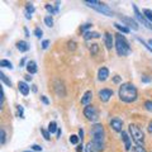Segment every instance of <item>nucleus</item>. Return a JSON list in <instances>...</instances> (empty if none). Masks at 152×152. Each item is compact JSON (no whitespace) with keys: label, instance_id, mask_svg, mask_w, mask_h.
Listing matches in <instances>:
<instances>
[{"label":"nucleus","instance_id":"f257e3e1","mask_svg":"<svg viewBox=\"0 0 152 152\" xmlns=\"http://www.w3.org/2000/svg\"><path fill=\"white\" fill-rule=\"evenodd\" d=\"M90 136H91V143L97 148L98 152H102L105 148V132L104 127L100 123H95L90 128Z\"/></svg>","mask_w":152,"mask_h":152},{"label":"nucleus","instance_id":"f03ea898","mask_svg":"<svg viewBox=\"0 0 152 152\" xmlns=\"http://www.w3.org/2000/svg\"><path fill=\"white\" fill-rule=\"evenodd\" d=\"M118 97L122 102L124 103H133L138 98V91L132 82H124L119 86L118 90Z\"/></svg>","mask_w":152,"mask_h":152},{"label":"nucleus","instance_id":"7ed1b4c3","mask_svg":"<svg viewBox=\"0 0 152 152\" xmlns=\"http://www.w3.org/2000/svg\"><path fill=\"white\" fill-rule=\"evenodd\" d=\"M115 37V51H117L118 56H127L131 52V46L128 41L126 39L124 36H122V33H117L114 36Z\"/></svg>","mask_w":152,"mask_h":152},{"label":"nucleus","instance_id":"20e7f679","mask_svg":"<svg viewBox=\"0 0 152 152\" xmlns=\"http://www.w3.org/2000/svg\"><path fill=\"white\" fill-rule=\"evenodd\" d=\"M128 129H129L131 137L136 142V145H138V146H143V145H145V134H143V132H142L141 128H139V126H137V124H129Z\"/></svg>","mask_w":152,"mask_h":152},{"label":"nucleus","instance_id":"39448f33","mask_svg":"<svg viewBox=\"0 0 152 152\" xmlns=\"http://www.w3.org/2000/svg\"><path fill=\"white\" fill-rule=\"evenodd\" d=\"M85 4L89 8H93V9H95L97 11H99V13H102L104 15H107V17H113V11H112L109 8H108V5H105V4L103 3H99V1H95V0H90V1H85Z\"/></svg>","mask_w":152,"mask_h":152},{"label":"nucleus","instance_id":"423d86ee","mask_svg":"<svg viewBox=\"0 0 152 152\" xmlns=\"http://www.w3.org/2000/svg\"><path fill=\"white\" fill-rule=\"evenodd\" d=\"M84 115H85V118L87 119V121L97 122L99 119V110L97 109V107L89 104V105H86L85 108H84Z\"/></svg>","mask_w":152,"mask_h":152},{"label":"nucleus","instance_id":"0eeeda50","mask_svg":"<svg viewBox=\"0 0 152 152\" xmlns=\"http://www.w3.org/2000/svg\"><path fill=\"white\" fill-rule=\"evenodd\" d=\"M133 10H134V14H136V18L138 19L139 22L142 23L143 26H146V28H148V29H152V23H150L148 21H147V18L143 15L141 11L138 10V8H137V5H134L133 4Z\"/></svg>","mask_w":152,"mask_h":152},{"label":"nucleus","instance_id":"6e6552de","mask_svg":"<svg viewBox=\"0 0 152 152\" xmlns=\"http://www.w3.org/2000/svg\"><path fill=\"white\" fill-rule=\"evenodd\" d=\"M53 87H55V91L57 93L58 97L63 98L66 95V89H65V85H63L62 81H60V80H55L53 81Z\"/></svg>","mask_w":152,"mask_h":152},{"label":"nucleus","instance_id":"1a4fd4ad","mask_svg":"<svg viewBox=\"0 0 152 152\" xmlns=\"http://www.w3.org/2000/svg\"><path fill=\"white\" fill-rule=\"evenodd\" d=\"M110 124V128L113 129L114 132H119V133H122V129H123V121L119 118H113L112 121L109 122Z\"/></svg>","mask_w":152,"mask_h":152},{"label":"nucleus","instance_id":"9d476101","mask_svg":"<svg viewBox=\"0 0 152 152\" xmlns=\"http://www.w3.org/2000/svg\"><path fill=\"white\" fill-rule=\"evenodd\" d=\"M98 95H99L100 102L107 103L112 97H113V90H110V89H102V90H99Z\"/></svg>","mask_w":152,"mask_h":152},{"label":"nucleus","instance_id":"9b49d317","mask_svg":"<svg viewBox=\"0 0 152 152\" xmlns=\"http://www.w3.org/2000/svg\"><path fill=\"white\" fill-rule=\"evenodd\" d=\"M121 21L124 23L126 26H128V27H131L132 29H134V31H138V24H137V22L134 21V19H132V18H128V17H122L121 15Z\"/></svg>","mask_w":152,"mask_h":152},{"label":"nucleus","instance_id":"f8f14e48","mask_svg":"<svg viewBox=\"0 0 152 152\" xmlns=\"http://www.w3.org/2000/svg\"><path fill=\"white\" fill-rule=\"evenodd\" d=\"M121 137H122V141L124 142V150H126V151H131L132 141H131V137L128 136V133H127V132H122V133H121Z\"/></svg>","mask_w":152,"mask_h":152},{"label":"nucleus","instance_id":"ddd939ff","mask_svg":"<svg viewBox=\"0 0 152 152\" xmlns=\"http://www.w3.org/2000/svg\"><path fill=\"white\" fill-rule=\"evenodd\" d=\"M108 76H109V70L107 69V67H100L98 71V79L99 81H105L108 79Z\"/></svg>","mask_w":152,"mask_h":152},{"label":"nucleus","instance_id":"4468645a","mask_svg":"<svg viewBox=\"0 0 152 152\" xmlns=\"http://www.w3.org/2000/svg\"><path fill=\"white\" fill-rule=\"evenodd\" d=\"M104 42H105V46L108 50L113 48V34H110L109 32H105L104 33Z\"/></svg>","mask_w":152,"mask_h":152},{"label":"nucleus","instance_id":"2eb2a0df","mask_svg":"<svg viewBox=\"0 0 152 152\" xmlns=\"http://www.w3.org/2000/svg\"><path fill=\"white\" fill-rule=\"evenodd\" d=\"M91 99H93V91L91 90H87L85 91V94L82 95V98H81V104H84V105H89L90 102H91Z\"/></svg>","mask_w":152,"mask_h":152},{"label":"nucleus","instance_id":"dca6fc26","mask_svg":"<svg viewBox=\"0 0 152 152\" xmlns=\"http://www.w3.org/2000/svg\"><path fill=\"white\" fill-rule=\"evenodd\" d=\"M18 89L24 97H27V95L29 94V86H28V84L26 81H19L18 82Z\"/></svg>","mask_w":152,"mask_h":152},{"label":"nucleus","instance_id":"f3484780","mask_svg":"<svg viewBox=\"0 0 152 152\" xmlns=\"http://www.w3.org/2000/svg\"><path fill=\"white\" fill-rule=\"evenodd\" d=\"M27 71H28V74L29 75H33V74H36L37 72V63H36L34 61H28L27 62Z\"/></svg>","mask_w":152,"mask_h":152},{"label":"nucleus","instance_id":"a211bd4d","mask_svg":"<svg viewBox=\"0 0 152 152\" xmlns=\"http://www.w3.org/2000/svg\"><path fill=\"white\" fill-rule=\"evenodd\" d=\"M17 48L21 52H27L29 50V45L26 41H19V42H17Z\"/></svg>","mask_w":152,"mask_h":152},{"label":"nucleus","instance_id":"6ab92c4d","mask_svg":"<svg viewBox=\"0 0 152 152\" xmlns=\"http://www.w3.org/2000/svg\"><path fill=\"white\" fill-rule=\"evenodd\" d=\"M99 37H100V34L98 32H85L84 33V39L85 41H89L91 38H99Z\"/></svg>","mask_w":152,"mask_h":152},{"label":"nucleus","instance_id":"aec40b11","mask_svg":"<svg viewBox=\"0 0 152 152\" xmlns=\"http://www.w3.org/2000/svg\"><path fill=\"white\" fill-rule=\"evenodd\" d=\"M34 6L32 5V4H27V6H26V18L27 19H31L32 18V14L34 13Z\"/></svg>","mask_w":152,"mask_h":152},{"label":"nucleus","instance_id":"412c9836","mask_svg":"<svg viewBox=\"0 0 152 152\" xmlns=\"http://www.w3.org/2000/svg\"><path fill=\"white\" fill-rule=\"evenodd\" d=\"M57 131H58V127H57V123L56 122H50V124H48V132L52 134V133H57Z\"/></svg>","mask_w":152,"mask_h":152},{"label":"nucleus","instance_id":"4be33fe9","mask_svg":"<svg viewBox=\"0 0 152 152\" xmlns=\"http://www.w3.org/2000/svg\"><path fill=\"white\" fill-rule=\"evenodd\" d=\"M114 27L117 28L119 32H122V33H129V28H127V27L122 26V24H119V23H114Z\"/></svg>","mask_w":152,"mask_h":152},{"label":"nucleus","instance_id":"5701e85b","mask_svg":"<svg viewBox=\"0 0 152 152\" xmlns=\"http://www.w3.org/2000/svg\"><path fill=\"white\" fill-rule=\"evenodd\" d=\"M0 79H1V81H3L4 84H6V85L9 86V87H11V85H13V84H11V80L8 79L4 72H0Z\"/></svg>","mask_w":152,"mask_h":152},{"label":"nucleus","instance_id":"b1692460","mask_svg":"<svg viewBox=\"0 0 152 152\" xmlns=\"http://www.w3.org/2000/svg\"><path fill=\"white\" fill-rule=\"evenodd\" d=\"M84 152H98V151H97V148H95L94 145H93V143H91V141H90V142L85 146V150H84Z\"/></svg>","mask_w":152,"mask_h":152},{"label":"nucleus","instance_id":"393cba45","mask_svg":"<svg viewBox=\"0 0 152 152\" xmlns=\"http://www.w3.org/2000/svg\"><path fill=\"white\" fill-rule=\"evenodd\" d=\"M0 66L1 67H8V69H13V65H11V62L10 61H8V60H1L0 61Z\"/></svg>","mask_w":152,"mask_h":152},{"label":"nucleus","instance_id":"a878e982","mask_svg":"<svg viewBox=\"0 0 152 152\" xmlns=\"http://www.w3.org/2000/svg\"><path fill=\"white\" fill-rule=\"evenodd\" d=\"M41 133H42V136H43V138L46 139V141H50V136H51V133L48 132V129H46V128H41Z\"/></svg>","mask_w":152,"mask_h":152},{"label":"nucleus","instance_id":"bb28decb","mask_svg":"<svg viewBox=\"0 0 152 152\" xmlns=\"http://www.w3.org/2000/svg\"><path fill=\"white\" fill-rule=\"evenodd\" d=\"M143 15L147 18V21H148L150 23H152V10L145 9V10H143Z\"/></svg>","mask_w":152,"mask_h":152},{"label":"nucleus","instance_id":"cd10ccee","mask_svg":"<svg viewBox=\"0 0 152 152\" xmlns=\"http://www.w3.org/2000/svg\"><path fill=\"white\" fill-rule=\"evenodd\" d=\"M0 134H1V137H0V143H1V145H5V142H6V133H5V131H4V128L0 129Z\"/></svg>","mask_w":152,"mask_h":152},{"label":"nucleus","instance_id":"c85d7f7f","mask_svg":"<svg viewBox=\"0 0 152 152\" xmlns=\"http://www.w3.org/2000/svg\"><path fill=\"white\" fill-rule=\"evenodd\" d=\"M98 51H99V45H98V43H93L91 47H90V53L91 55H97Z\"/></svg>","mask_w":152,"mask_h":152},{"label":"nucleus","instance_id":"c756f323","mask_svg":"<svg viewBox=\"0 0 152 152\" xmlns=\"http://www.w3.org/2000/svg\"><path fill=\"white\" fill-rule=\"evenodd\" d=\"M45 23H46V26L47 27H53V19H52L51 15H47V17L45 18Z\"/></svg>","mask_w":152,"mask_h":152},{"label":"nucleus","instance_id":"7c9ffc66","mask_svg":"<svg viewBox=\"0 0 152 152\" xmlns=\"http://www.w3.org/2000/svg\"><path fill=\"white\" fill-rule=\"evenodd\" d=\"M79 139H80V137H79V136H76V134H71L70 136V142L72 143V145H77Z\"/></svg>","mask_w":152,"mask_h":152},{"label":"nucleus","instance_id":"2f4dec72","mask_svg":"<svg viewBox=\"0 0 152 152\" xmlns=\"http://www.w3.org/2000/svg\"><path fill=\"white\" fill-rule=\"evenodd\" d=\"M132 152H146V150H145V147L143 146L136 145L134 147H132Z\"/></svg>","mask_w":152,"mask_h":152},{"label":"nucleus","instance_id":"473e14b6","mask_svg":"<svg viewBox=\"0 0 152 152\" xmlns=\"http://www.w3.org/2000/svg\"><path fill=\"white\" fill-rule=\"evenodd\" d=\"M46 10L48 11V13H50L51 15H53V14H57V13H56V10L53 9V5H51V4H46Z\"/></svg>","mask_w":152,"mask_h":152},{"label":"nucleus","instance_id":"72a5a7b5","mask_svg":"<svg viewBox=\"0 0 152 152\" xmlns=\"http://www.w3.org/2000/svg\"><path fill=\"white\" fill-rule=\"evenodd\" d=\"M137 41H139V42H141L142 43V46H145L146 47V50H148L150 52H151V53H152V47H150L148 45H147V43L145 42V41H143V39L142 38H139V37H137Z\"/></svg>","mask_w":152,"mask_h":152},{"label":"nucleus","instance_id":"f704fd0d","mask_svg":"<svg viewBox=\"0 0 152 152\" xmlns=\"http://www.w3.org/2000/svg\"><path fill=\"white\" fill-rule=\"evenodd\" d=\"M42 34H43V32H42L41 28H36V29H34V36H36V37H37V38H41Z\"/></svg>","mask_w":152,"mask_h":152},{"label":"nucleus","instance_id":"c9c22d12","mask_svg":"<svg viewBox=\"0 0 152 152\" xmlns=\"http://www.w3.org/2000/svg\"><path fill=\"white\" fill-rule=\"evenodd\" d=\"M145 108H146V110L152 112V102H151V100L145 102Z\"/></svg>","mask_w":152,"mask_h":152},{"label":"nucleus","instance_id":"e433bc0d","mask_svg":"<svg viewBox=\"0 0 152 152\" xmlns=\"http://www.w3.org/2000/svg\"><path fill=\"white\" fill-rule=\"evenodd\" d=\"M31 150H33V151H36V152H41V151H42V147L38 146V145H32V146H31Z\"/></svg>","mask_w":152,"mask_h":152},{"label":"nucleus","instance_id":"4c0bfd02","mask_svg":"<svg viewBox=\"0 0 152 152\" xmlns=\"http://www.w3.org/2000/svg\"><path fill=\"white\" fill-rule=\"evenodd\" d=\"M91 26H93L91 23H85L84 26H81V31H84V33H85L86 29H89V28H91Z\"/></svg>","mask_w":152,"mask_h":152},{"label":"nucleus","instance_id":"58836bf2","mask_svg":"<svg viewBox=\"0 0 152 152\" xmlns=\"http://www.w3.org/2000/svg\"><path fill=\"white\" fill-rule=\"evenodd\" d=\"M17 109H18V115L21 118H24V115H23V107L22 105H17Z\"/></svg>","mask_w":152,"mask_h":152},{"label":"nucleus","instance_id":"ea45409f","mask_svg":"<svg viewBox=\"0 0 152 152\" xmlns=\"http://www.w3.org/2000/svg\"><path fill=\"white\" fill-rule=\"evenodd\" d=\"M48 46H50V41H48V39H45V41L42 42V48L47 50V48H48Z\"/></svg>","mask_w":152,"mask_h":152},{"label":"nucleus","instance_id":"a19ab883","mask_svg":"<svg viewBox=\"0 0 152 152\" xmlns=\"http://www.w3.org/2000/svg\"><path fill=\"white\" fill-rule=\"evenodd\" d=\"M75 48H76V42H75V41H70V42H69V50L74 51Z\"/></svg>","mask_w":152,"mask_h":152},{"label":"nucleus","instance_id":"79ce46f5","mask_svg":"<svg viewBox=\"0 0 152 152\" xmlns=\"http://www.w3.org/2000/svg\"><path fill=\"white\" fill-rule=\"evenodd\" d=\"M113 82L114 84H119V82H121V76H114V77H113Z\"/></svg>","mask_w":152,"mask_h":152},{"label":"nucleus","instance_id":"37998d69","mask_svg":"<svg viewBox=\"0 0 152 152\" xmlns=\"http://www.w3.org/2000/svg\"><path fill=\"white\" fill-rule=\"evenodd\" d=\"M41 100H42L43 103H45L46 105H47V104H50V100H48V99H47V98L45 97V95H42V97H41Z\"/></svg>","mask_w":152,"mask_h":152},{"label":"nucleus","instance_id":"c03bdc74","mask_svg":"<svg viewBox=\"0 0 152 152\" xmlns=\"http://www.w3.org/2000/svg\"><path fill=\"white\" fill-rule=\"evenodd\" d=\"M82 150H85V148H84V146H82V145H79L77 148H76V152H81Z\"/></svg>","mask_w":152,"mask_h":152},{"label":"nucleus","instance_id":"a18cd8bd","mask_svg":"<svg viewBox=\"0 0 152 152\" xmlns=\"http://www.w3.org/2000/svg\"><path fill=\"white\" fill-rule=\"evenodd\" d=\"M79 137L82 139V137H84V131L82 129H79Z\"/></svg>","mask_w":152,"mask_h":152},{"label":"nucleus","instance_id":"49530a36","mask_svg":"<svg viewBox=\"0 0 152 152\" xmlns=\"http://www.w3.org/2000/svg\"><path fill=\"white\" fill-rule=\"evenodd\" d=\"M24 63H26V58H22L21 62H19V66H24Z\"/></svg>","mask_w":152,"mask_h":152},{"label":"nucleus","instance_id":"de8ad7c7","mask_svg":"<svg viewBox=\"0 0 152 152\" xmlns=\"http://www.w3.org/2000/svg\"><path fill=\"white\" fill-rule=\"evenodd\" d=\"M32 80V76L31 75H26V81H31Z\"/></svg>","mask_w":152,"mask_h":152},{"label":"nucleus","instance_id":"09e8293b","mask_svg":"<svg viewBox=\"0 0 152 152\" xmlns=\"http://www.w3.org/2000/svg\"><path fill=\"white\" fill-rule=\"evenodd\" d=\"M148 132L152 133V122H150V124H148Z\"/></svg>","mask_w":152,"mask_h":152},{"label":"nucleus","instance_id":"8fccbe9b","mask_svg":"<svg viewBox=\"0 0 152 152\" xmlns=\"http://www.w3.org/2000/svg\"><path fill=\"white\" fill-rule=\"evenodd\" d=\"M24 33H26V37H29V32H28L27 28H24Z\"/></svg>","mask_w":152,"mask_h":152},{"label":"nucleus","instance_id":"3c124183","mask_svg":"<svg viewBox=\"0 0 152 152\" xmlns=\"http://www.w3.org/2000/svg\"><path fill=\"white\" fill-rule=\"evenodd\" d=\"M32 90L36 93V91H37V85H32Z\"/></svg>","mask_w":152,"mask_h":152},{"label":"nucleus","instance_id":"603ef678","mask_svg":"<svg viewBox=\"0 0 152 152\" xmlns=\"http://www.w3.org/2000/svg\"><path fill=\"white\" fill-rule=\"evenodd\" d=\"M142 81H143V82H148V81H150V79H147V77H142Z\"/></svg>","mask_w":152,"mask_h":152},{"label":"nucleus","instance_id":"864d4df0","mask_svg":"<svg viewBox=\"0 0 152 152\" xmlns=\"http://www.w3.org/2000/svg\"><path fill=\"white\" fill-rule=\"evenodd\" d=\"M60 137H61V129L58 128V131H57V138H60Z\"/></svg>","mask_w":152,"mask_h":152},{"label":"nucleus","instance_id":"5fc2aeb1","mask_svg":"<svg viewBox=\"0 0 152 152\" xmlns=\"http://www.w3.org/2000/svg\"><path fill=\"white\" fill-rule=\"evenodd\" d=\"M148 45H150V46H152V39H150V41H148Z\"/></svg>","mask_w":152,"mask_h":152},{"label":"nucleus","instance_id":"6e6d98bb","mask_svg":"<svg viewBox=\"0 0 152 152\" xmlns=\"http://www.w3.org/2000/svg\"><path fill=\"white\" fill-rule=\"evenodd\" d=\"M23 152H33V151H23Z\"/></svg>","mask_w":152,"mask_h":152}]
</instances>
